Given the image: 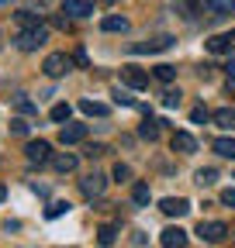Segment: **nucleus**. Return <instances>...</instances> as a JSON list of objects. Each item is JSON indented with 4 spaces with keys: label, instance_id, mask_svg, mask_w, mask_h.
Instances as JSON below:
<instances>
[{
    "label": "nucleus",
    "instance_id": "obj_39",
    "mask_svg": "<svg viewBox=\"0 0 235 248\" xmlns=\"http://www.w3.org/2000/svg\"><path fill=\"white\" fill-rule=\"evenodd\" d=\"M4 197H7V186H4V183H0V200H4Z\"/></svg>",
    "mask_w": 235,
    "mask_h": 248
},
{
    "label": "nucleus",
    "instance_id": "obj_16",
    "mask_svg": "<svg viewBox=\"0 0 235 248\" xmlns=\"http://www.w3.org/2000/svg\"><path fill=\"white\" fill-rule=\"evenodd\" d=\"M211 121L218 124V128H228V131H232V128H235V110H232V107H221V110L211 114Z\"/></svg>",
    "mask_w": 235,
    "mask_h": 248
},
{
    "label": "nucleus",
    "instance_id": "obj_29",
    "mask_svg": "<svg viewBox=\"0 0 235 248\" xmlns=\"http://www.w3.org/2000/svg\"><path fill=\"white\" fill-rule=\"evenodd\" d=\"M101 155H107V145H104V141L86 145V159H101Z\"/></svg>",
    "mask_w": 235,
    "mask_h": 248
},
{
    "label": "nucleus",
    "instance_id": "obj_41",
    "mask_svg": "<svg viewBox=\"0 0 235 248\" xmlns=\"http://www.w3.org/2000/svg\"><path fill=\"white\" fill-rule=\"evenodd\" d=\"M104 4H111V0H104Z\"/></svg>",
    "mask_w": 235,
    "mask_h": 248
},
{
    "label": "nucleus",
    "instance_id": "obj_22",
    "mask_svg": "<svg viewBox=\"0 0 235 248\" xmlns=\"http://www.w3.org/2000/svg\"><path fill=\"white\" fill-rule=\"evenodd\" d=\"M114 234H118V228H114V224H101V231H97L101 248H111V245H114Z\"/></svg>",
    "mask_w": 235,
    "mask_h": 248
},
{
    "label": "nucleus",
    "instance_id": "obj_13",
    "mask_svg": "<svg viewBox=\"0 0 235 248\" xmlns=\"http://www.w3.org/2000/svg\"><path fill=\"white\" fill-rule=\"evenodd\" d=\"M76 162H80V159H76L73 152H59V155H52L55 172H63V176H66V172H73V169H76Z\"/></svg>",
    "mask_w": 235,
    "mask_h": 248
},
{
    "label": "nucleus",
    "instance_id": "obj_19",
    "mask_svg": "<svg viewBox=\"0 0 235 248\" xmlns=\"http://www.w3.org/2000/svg\"><path fill=\"white\" fill-rule=\"evenodd\" d=\"M101 28H104V31H128V17H121V14H107V17L101 21Z\"/></svg>",
    "mask_w": 235,
    "mask_h": 248
},
{
    "label": "nucleus",
    "instance_id": "obj_31",
    "mask_svg": "<svg viewBox=\"0 0 235 248\" xmlns=\"http://www.w3.org/2000/svg\"><path fill=\"white\" fill-rule=\"evenodd\" d=\"M180 104V90H166L163 93V107H176Z\"/></svg>",
    "mask_w": 235,
    "mask_h": 248
},
{
    "label": "nucleus",
    "instance_id": "obj_35",
    "mask_svg": "<svg viewBox=\"0 0 235 248\" xmlns=\"http://www.w3.org/2000/svg\"><path fill=\"white\" fill-rule=\"evenodd\" d=\"M73 62H76V66H83V69L90 66V59H86V52H83V48H76V52H73Z\"/></svg>",
    "mask_w": 235,
    "mask_h": 248
},
{
    "label": "nucleus",
    "instance_id": "obj_15",
    "mask_svg": "<svg viewBox=\"0 0 235 248\" xmlns=\"http://www.w3.org/2000/svg\"><path fill=\"white\" fill-rule=\"evenodd\" d=\"M232 45H235L232 35H215V38H208V52H215V55H228Z\"/></svg>",
    "mask_w": 235,
    "mask_h": 248
},
{
    "label": "nucleus",
    "instance_id": "obj_9",
    "mask_svg": "<svg viewBox=\"0 0 235 248\" xmlns=\"http://www.w3.org/2000/svg\"><path fill=\"white\" fill-rule=\"evenodd\" d=\"M159 210H163L166 217H184V214L190 210V203H187L184 197H166V200L159 203Z\"/></svg>",
    "mask_w": 235,
    "mask_h": 248
},
{
    "label": "nucleus",
    "instance_id": "obj_11",
    "mask_svg": "<svg viewBox=\"0 0 235 248\" xmlns=\"http://www.w3.org/2000/svg\"><path fill=\"white\" fill-rule=\"evenodd\" d=\"M159 238H163V248H187V231L184 228H166Z\"/></svg>",
    "mask_w": 235,
    "mask_h": 248
},
{
    "label": "nucleus",
    "instance_id": "obj_4",
    "mask_svg": "<svg viewBox=\"0 0 235 248\" xmlns=\"http://www.w3.org/2000/svg\"><path fill=\"white\" fill-rule=\"evenodd\" d=\"M197 238L208 241V245H218V241L228 238V224H221V221H201L197 224Z\"/></svg>",
    "mask_w": 235,
    "mask_h": 248
},
{
    "label": "nucleus",
    "instance_id": "obj_25",
    "mask_svg": "<svg viewBox=\"0 0 235 248\" xmlns=\"http://www.w3.org/2000/svg\"><path fill=\"white\" fill-rule=\"evenodd\" d=\"M63 214H69V203H66V200H55V203H49V210H45L49 221H55V217H63Z\"/></svg>",
    "mask_w": 235,
    "mask_h": 248
},
{
    "label": "nucleus",
    "instance_id": "obj_34",
    "mask_svg": "<svg viewBox=\"0 0 235 248\" xmlns=\"http://www.w3.org/2000/svg\"><path fill=\"white\" fill-rule=\"evenodd\" d=\"M11 131H14V135H28V121L14 117V121H11Z\"/></svg>",
    "mask_w": 235,
    "mask_h": 248
},
{
    "label": "nucleus",
    "instance_id": "obj_12",
    "mask_svg": "<svg viewBox=\"0 0 235 248\" xmlns=\"http://www.w3.org/2000/svg\"><path fill=\"white\" fill-rule=\"evenodd\" d=\"M204 11L211 17H225V14H235V0H204Z\"/></svg>",
    "mask_w": 235,
    "mask_h": 248
},
{
    "label": "nucleus",
    "instance_id": "obj_18",
    "mask_svg": "<svg viewBox=\"0 0 235 248\" xmlns=\"http://www.w3.org/2000/svg\"><path fill=\"white\" fill-rule=\"evenodd\" d=\"M132 200H135L138 207H149V200H152L149 183H135V186H132Z\"/></svg>",
    "mask_w": 235,
    "mask_h": 248
},
{
    "label": "nucleus",
    "instance_id": "obj_3",
    "mask_svg": "<svg viewBox=\"0 0 235 248\" xmlns=\"http://www.w3.org/2000/svg\"><path fill=\"white\" fill-rule=\"evenodd\" d=\"M49 42V28H28V31H21V35H17V48L21 52H35L38 45H45Z\"/></svg>",
    "mask_w": 235,
    "mask_h": 248
},
{
    "label": "nucleus",
    "instance_id": "obj_10",
    "mask_svg": "<svg viewBox=\"0 0 235 248\" xmlns=\"http://www.w3.org/2000/svg\"><path fill=\"white\" fill-rule=\"evenodd\" d=\"M169 148H173V152L190 155V152H197V141H194V135H187V131H176V135L169 138Z\"/></svg>",
    "mask_w": 235,
    "mask_h": 248
},
{
    "label": "nucleus",
    "instance_id": "obj_1",
    "mask_svg": "<svg viewBox=\"0 0 235 248\" xmlns=\"http://www.w3.org/2000/svg\"><path fill=\"white\" fill-rule=\"evenodd\" d=\"M42 69H45V76L59 79V76H66V73L73 69V59H69L66 52H52V55H45V62H42Z\"/></svg>",
    "mask_w": 235,
    "mask_h": 248
},
{
    "label": "nucleus",
    "instance_id": "obj_33",
    "mask_svg": "<svg viewBox=\"0 0 235 248\" xmlns=\"http://www.w3.org/2000/svg\"><path fill=\"white\" fill-rule=\"evenodd\" d=\"M208 117H211V114L204 110V107H194V110H190V121H194V124H204Z\"/></svg>",
    "mask_w": 235,
    "mask_h": 248
},
{
    "label": "nucleus",
    "instance_id": "obj_14",
    "mask_svg": "<svg viewBox=\"0 0 235 248\" xmlns=\"http://www.w3.org/2000/svg\"><path fill=\"white\" fill-rule=\"evenodd\" d=\"M63 14L86 17V14H94V4H90V0H66V4H63Z\"/></svg>",
    "mask_w": 235,
    "mask_h": 248
},
{
    "label": "nucleus",
    "instance_id": "obj_5",
    "mask_svg": "<svg viewBox=\"0 0 235 248\" xmlns=\"http://www.w3.org/2000/svg\"><path fill=\"white\" fill-rule=\"evenodd\" d=\"M24 155H28L32 166H45V162H52V145L49 141H28Z\"/></svg>",
    "mask_w": 235,
    "mask_h": 248
},
{
    "label": "nucleus",
    "instance_id": "obj_6",
    "mask_svg": "<svg viewBox=\"0 0 235 248\" xmlns=\"http://www.w3.org/2000/svg\"><path fill=\"white\" fill-rule=\"evenodd\" d=\"M121 83L132 86V90H145L149 86V73L138 69V66H121Z\"/></svg>",
    "mask_w": 235,
    "mask_h": 248
},
{
    "label": "nucleus",
    "instance_id": "obj_42",
    "mask_svg": "<svg viewBox=\"0 0 235 248\" xmlns=\"http://www.w3.org/2000/svg\"><path fill=\"white\" fill-rule=\"evenodd\" d=\"M232 38H235V31H232Z\"/></svg>",
    "mask_w": 235,
    "mask_h": 248
},
{
    "label": "nucleus",
    "instance_id": "obj_32",
    "mask_svg": "<svg viewBox=\"0 0 235 248\" xmlns=\"http://www.w3.org/2000/svg\"><path fill=\"white\" fill-rule=\"evenodd\" d=\"M114 179H118V183H125V179H132V169H128L125 162H118V166H114Z\"/></svg>",
    "mask_w": 235,
    "mask_h": 248
},
{
    "label": "nucleus",
    "instance_id": "obj_20",
    "mask_svg": "<svg viewBox=\"0 0 235 248\" xmlns=\"http://www.w3.org/2000/svg\"><path fill=\"white\" fill-rule=\"evenodd\" d=\"M80 110H83L86 117H107V107L97 104V100H80Z\"/></svg>",
    "mask_w": 235,
    "mask_h": 248
},
{
    "label": "nucleus",
    "instance_id": "obj_27",
    "mask_svg": "<svg viewBox=\"0 0 235 248\" xmlns=\"http://www.w3.org/2000/svg\"><path fill=\"white\" fill-rule=\"evenodd\" d=\"M197 183L201 186H215L218 183V169H211V166L208 169H197Z\"/></svg>",
    "mask_w": 235,
    "mask_h": 248
},
{
    "label": "nucleus",
    "instance_id": "obj_30",
    "mask_svg": "<svg viewBox=\"0 0 235 248\" xmlns=\"http://www.w3.org/2000/svg\"><path fill=\"white\" fill-rule=\"evenodd\" d=\"M114 104H121V107H135V97L125 90H114Z\"/></svg>",
    "mask_w": 235,
    "mask_h": 248
},
{
    "label": "nucleus",
    "instance_id": "obj_2",
    "mask_svg": "<svg viewBox=\"0 0 235 248\" xmlns=\"http://www.w3.org/2000/svg\"><path fill=\"white\" fill-rule=\"evenodd\" d=\"M104 190H107V176H101V172H86V176L80 179V193H83L86 200L104 197Z\"/></svg>",
    "mask_w": 235,
    "mask_h": 248
},
{
    "label": "nucleus",
    "instance_id": "obj_8",
    "mask_svg": "<svg viewBox=\"0 0 235 248\" xmlns=\"http://www.w3.org/2000/svg\"><path fill=\"white\" fill-rule=\"evenodd\" d=\"M83 138H86V124H63V131H59L63 145H80Z\"/></svg>",
    "mask_w": 235,
    "mask_h": 248
},
{
    "label": "nucleus",
    "instance_id": "obj_37",
    "mask_svg": "<svg viewBox=\"0 0 235 248\" xmlns=\"http://www.w3.org/2000/svg\"><path fill=\"white\" fill-rule=\"evenodd\" d=\"M228 93H235V76H228Z\"/></svg>",
    "mask_w": 235,
    "mask_h": 248
},
{
    "label": "nucleus",
    "instance_id": "obj_21",
    "mask_svg": "<svg viewBox=\"0 0 235 248\" xmlns=\"http://www.w3.org/2000/svg\"><path fill=\"white\" fill-rule=\"evenodd\" d=\"M218 155H225V159H235V138H215V145H211Z\"/></svg>",
    "mask_w": 235,
    "mask_h": 248
},
{
    "label": "nucleus",
    "instance_id": "obj_36",
    "mask_svg": "<svg viewBox=\"0 0 235 248\" xmlns=\"http://www.w3.org/2000/svg\"><path fill=\"white\" fill-rule=\"evenodd\" d=\"M221 203L225 207H235V190H221Z\"/></svg>",
    "mask_w": 235,
    "mask_h": 248
},
{
    "label": "nucleus",
    "instance_id": "obj_17",
    "mask_svg": "<svg viewBox=\"0 0 235 248\" xmlns=\"http://www.w3.org/2000/svg\"><path fill=\"white\" fill-rule=\"evenodd\" d=\"M138 135H142L145 141H156V138H159V121H152V117H145V121L138 124Z\"/></svg>",
    "mask_w": 235,
    "mask_h": 248
},
{
    "label": "nucleus",
    "instance_id": "obj_28",
    "mask_svg": "<svg viewBox=\"0 0 235 248\" xmlns=\"http://www.w3.org/2000/svg\"><path fill=\"white\" fill-rule=\"evenodd\" d=\"M14 107H17L21 114H38V104L28 100V97H14Z\"/></svg>",
    "mask_w": 235,
    "mask_h": 248
},
{
    "label": "nucleus",
    "instance_id": "obj_24",
    "mask_svg": "<svg viewBox=\"0 0 235 248\" xmlns=\"http://www.w3.org/2000/svg\"><path fill=\"white\" fill-rule=\"evenodd\" d=\"M152 76H156L159 83H173V79H176V69L163 62V66H156V69H152Z\"/></svg>",
    "mask_w": 235,
    "mask_h": 248
},
{
    "label": "nucleus",
    "instance_id": "obj_23",
    "mask_svg": "<svg viewBox=\"0 0 235 248\" xmlns=\"http://www.w3.org/2000/svg\"><path fill=\"white\" fill-rule=\"evenodd\" d=\"M69 114H73V107H69V104H55V107L49 110V117H52L55 124H63V121H69Z\"/></svg>",
    "mask_w": 235,
    "mask_h": 248
},
{
    "label": "nucleus",
    "instance_id": "obj_7",
    "mask_svg": "<svg viewBox=\"0 0 235 248\" xmlns=\"http://www.w3.org/2000/svg\"><path fill=\"white\" fill-rule=\"evenodd\" d=\"M169 45H173V38H169V35H159V38H152V42L132 45V52H135V55H152V52H166Z\"/></svg>",
    "mask_w": 235,
    "mask_h": 248
},
{
    "label": "nucleus",
    "instance_id": "obj_40",
    "mask_svg": "<svg viewBox=\"0 0 235 248\" xmlns=\"http://www.w3.org/2000/svg\"><path fill=\"white\" fill-rule=\"evenodd\" d=\"M0 4H7V0H0Z\"/></svg>",
    "mask_w": 235,
    "mask_h": 248
},
{
    "label": "nucleus",
    "instance_id": "obj_26",
    "mask_svg": "<svg viewBox=\"0 0 235 248\" xmlns=\"http://www.w3.org/2000/svg\"><path fill=\"white\" fill-rule=\"evenodd\" d=\"M14 17H17L24 28H38V21H42V14H35V11H17Z\"/></svg>",
    "mask_w": 235,
    "mask_h": 248
},
{
    "label": "nucleus",
    "instance_id": "obj_38",
    "mask_svg": "<svg viewBox=\"0 0 235 248\" xmlns=\"http://www.w3.org/2000/svg\"><path fill=\"white\" fill-rule=\"evenodd\" d=\"M228 76H235V59H232V62H228Z\"/></svg>",
    "mask_w": 235,
    "mask_h": 248
}]
</instances>
